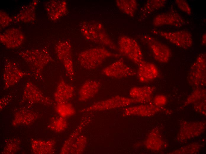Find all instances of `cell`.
Wrapping results in <instances>:
<instances>
[{"label":"cell","mask_w":206,"mask_h":154,"mask_svg":"<svg viewBox=\"0 0 206 154\" xmlns=\"http://www.w3.org/2000/svg\"><path fill=\"white\" fill-rule=\"evenodd\" d=\"M80 30L87 40L114 50H118V46L108 36L101 23L96 22H85L81 25Z\"/></svg>","instance_id":"6da1fadb"},{"label":"cell","mask_w":206,"mask_h":154,"mask_svg":"<svg viewBox=\"0 0 206 154\" xmlns=\"http://www.w3.org/2000/svg\"><path fill=\"white\" fill-rule=\"evenodd\" d=\"M118 54L110 51L103 47H96L80 52L78 60L81 65L86 70L95 69L101 66L107 59L118 57Z\"/></svg>","instance_id":"7a4b0ae2"},{"label":"cell","mask_w":206,"mask_h":154,"mask_svg":"<svg viewBox=\"0 0 206 154\" xmlns=\"http://www.w3.org/2000/svg\"><path fill=\"white\" fill-rule=\"evenodd\" d=\"M20 55L28 65L31 72L36 77H39L45 66L52 60L48 51L45 49L27 50Z\"/></svg>","instance_id":"3957f363"},{"label":"cell","mask_w":206,"mask_h":154,"mask_svg":"<svg viewBox=\"0 0 206 154\" xmlns=\"http://www.w3.org/2000/svg\"><path fill=\"white\" fill-rule=\"evenodd\" d=\"M206 58L205 53L199 54L191 65L187 76V81L194 89L206 85Z\"/></svg>","instance_id":"277c9868"},{"label":"cell","mask_w":206,"mask_h":154,"mask_svg":"<svg viewBox=\"0 0 206 154\" xmlns=\"http://www.w3.org/2000/svg\"><path fill=\"white\" fill-rule=\"evenodd\" d=\"M118 50L120 53L138 65L143 60V55L137 41L126 36L119 37Z\"/></svg>","instance_id":"5b68a950"},{"label":"cell","mask_w":206,"mask_h":154,"mask_svg":"<svg viewBox=\"0 0 206 154\" xmlns=\"http://www.w3.org/2000/svg\"><path fill=\"white\" fill-rule=\"evenodd\" d=\"M136 103H137V101L131 98L116 96L95 103L82 109L81 112H88L108 110L126 107Z\"/></svg>","instance_id":"8992f818"},{"label":"cell","mask_w":206,"mask_h":154,"mask_svg":"<svg viewBox=\"0 0 206 154\" xmlns=\"http://www.w3.org/2000/svg\"><path fill=\"white\" fill-rule=\"evenodd\" d=\"M151 32L160 36L173 44L183 49L189 48L193 44L192 36L187 31H165L153 30Z\"/></svg>","instance_id":"52a82bcc"},{"label":"cell","mask_w":206,"mask_h":154,"mask_svg":"<svg viewBox=\"0 0 206 154\" xmlns=\"http://www.w3.org/2000/svg\"><path fill=\"white\" fill-rule=\"evenodd\" d=\"M140 38L142 42L150 49L156 61L162 63L168 62L171 56V51L168 46L150 36L144 35Z\"/></svg>","instance_id":"ba28073f"},{"label":"cell","mask_w":206,"mask_h":154,"mask_svg":"<svg viewBox=\"0 0 206 154\" xmlns=\"http://www.w3.org/2000/svg\"><path fill=\"white\" fill-rule=\"evenodd\" d=\"M55 51L58 58L63 63L67 77L73 81L75 72L71 44L66 41L60 42L56 45Z\"/></svg>","instance_id":"9c48e42d"},{"label":"cell","mask_w":206,"mask_h":154,"mask_svg":"<svg viewBox=\"0 0 206 154\" xmlns=\"http://www.w3.org/2000/svg\"><path fill=\"white\" fill-rule=\"evenodd\" d=\"M102 73L105 76L117 79L134 76L136 72L127 65L122 59H120L103 68Z\"/></svg>","instance_id":"30bf717a"},{"label":"cell","mask_w":206,"mask_h":154,"mask_svg":"<svg viewBox=\"0 0 206 154\" xmlns=\"http://www.w3.org/2000/svg\"><path fill=\"white\" fill-rule=\"evenodd\" d=\"M27 74L21 70L15 62L6 60L2 74L5 88H9L15 85Z\"/></svg>","instance_id":"8fae6325"},{"label":"cell","mask_w":206,"mask_h":154,"mask_svg":"<svg viewBox=\"0 0 206 154\" xmlns=\"http://www.w3.org/2000/svg\"><path fill=\"white\" fill-rule=\"evenodd\" d=\"M23 100L29 105L41 103L46 105H51L52 100L45 96L39 89L30 82L25 84L23 94Z\"/></svg>","instance_id":"7c38bea8"},{"label":"cell","mask_w":206,"mask_h":154,"mask_svg":"<svg viewBox=\"0 0 206 154\" xmlns=\"http://www.w3.org/2000/svg\"><path fill=\"white\" fill-rule=\"evenodd\" d=\"M186 23L185 19L174 9L159 14L153 20V25L156 27L164 25L180 27Z\"/></svg>","instance_id":"4fadbf2b"},{"label":"cell","mask_w":206,"mask_h":154,"mask_svg":"<svg viewBox=\"0 0 206 154\" xmlns=\"http://www.w3.org/2000/svg\"><path fill=\"white\" fill-rule=\"evenodd\" d=\"M136 75L139 81L148 83L157 78L159 76V70L154 63L143 60L138 65Z\"/></svg>","instance_id":"5bb4252c"},{"label":"cell","mask_w":206,"mask_h":154,"mask_svg":"<svg viewBox=\"0 0 206 154\" xmlns=\"http://www.w3.org/2000/svg\"><path fill=\"white\" fill-rule=\"evenodd\" d=\"M1 42L7 48H15L22 43L24 36L19 30L10 28L6 31L0 36Z\"/></svg>","instance_id":"9a60e30c"},{"label":"cell","mask_w":206,"mask_h":154,"mask_svg":"<svg viewBox=\"0 0 206 154\" xmlns=\"http://www.w3.org/2000/svg\"><path fill=\"white\" fill-rule=\"evenodd\" d=\"M155 88L153 86H135L132 88L129 92L131 98L137 103L146 104L150 103Z\"/></svg>","instance_id":"2e32d148"},{"label":"cell","mask_w":206,"mask_h":154,"mask_svg":"<svg viewBox=\"0 0 206 154\" xmlns=\"http://www.w3.org/2000/svg\"><path fill=\"white\" fill-rule=\"evenodd\" d=\"M99 81L93 80L86 81L80 87L78 100L85 102L93 98L98 93L100 86Z\"/></svg>","instance_id":"e0dca14e"},{"label":"cell","mask_w":206,"mask_h":154,"mask_svg":"<svg viewBox=\"0 0 206 154\" xmlns=\"http://www.w3.org/2000/svg\"><path fill=\"white\" fill-rule=\"evenodd\" d=\"M205 127L202 122H186L181 126L178 139L184 141L198 136L203 132Z\"/></svg>","instance_id":"ac0fdd59"},{"label":"cell","mask_w":206,"mask_h":154,"mask_svg":"<svg viewBox=\"0 0 206 154\" xmlns=\"http://www.w3.org/2000/svg\"><path fill=\"white\" fill-rule=\"evenodd\" d=\"M163 110H165V109L163 107H157L153 103L150 102L128 107L125 109L124 113L127 115L151 116Z\"/></svg>","instance_id":"d6986e66"},{"label":"cell","mask_w":206,"mask_h":154,"mask_svg":"<svg viewBox=\"0 0 206 154\" xmlns=\"http://www.w3.org/2000/svg\"><path fill=\"white\" fill-rule=\"evenodd\" d=\"M74 88L63 79L59 81L54 94L55 101L57 103L68 102L73 96Z\"/></svg>","instance_id":"ffe728a7"},{"label":"cell","mask_w":206,"mask_h":154,"mask_svg":"<svg viewBox=\"0 0 206 154\" xmlns=\"http://www.w3.org/2000/svg\"><path fill=\"white\" fill-rule=\"evenodd\" d=\"M55 142L53 139H32L31 147L32 152L34 154H53L55 151Z\"/></svg>","instance_id":"44dd1931"},{"label":"cell","mask_w":206,"mask_h":154,"mask_svg":"<svg viewBox=\"0 0 206 154\" xmlns=\"http://www.w3.org/2000/svg\"><path fill=\"white\" fill-rule=\"evenodd\" d=\"M46 9L50 18L56 20L66 13L67 3L63 1H51L47 4Z\"/></svg>","instance_id":"7402d4cb"},{"label":"cell","mask_w":206,"mask_h":154,"mask_svg":"<svg viewBox=\"0 0 206 154\" xmlns=\"http://www.w3.org/2000/svg\"><path fill=\"white\" fill-rule=\"evenodd\" d=\"M37 115L34 112L26 109H22L15 113L12 121L13 126L28 125L37 119Z\"/></svg>","instance_id":"603a6c76"},{"label":"cell","mask_w":206,"mask_h":154,"mask_svg":"<svg viewBox=\"0 0 206 154\" xmlns=\"http://www.w3.org/2000/svg\"><path fill=\"white\" fill-rule=\"evenodd\" d=\"M116 4L119 9L130 17H133L138 8L135 0H117Z\"/></svg>","instance_id":"cb8c5ba5"},{"label":"cell","mask_w":206,"mask_h":154,"mask_svg":"<svg viewBox=\"0 0 206 154\" xmlns=\"http://www.w3.org/2000/svg\"><path fill=\"white\" fill-rule=\"evenodd\" d=\"M166 1L165 0H148L141 9V18H144L154 11L164 7Z\"/></svg>","instance_id":"d4e9b609"},{"label":"cell","mask_w":206,"mask_h":154,"mask_svg":"<svg viewBox=\"0 0 206 154\" xmlns=\"http://www.w3.org/2000/svg\"><path fill=\"white\" fill-rule=\"evenodd\" d=\"M55 108L59 116L65 118L72 116L75 113V108L68 102L57 103Z\"/></svg>","instance_id":"484cf974"},{"label":"cell","mask_w":206,"mask_h":154,"mask_svg":"<svg viewBox=\"0 0 206 154\" xmlns=\"http://www.w3.org/2000/svg\"><path fill=\"white\" fill-rule=\"evenodd\" d=\"M67 123L65 118L59 116L52 118L48 126L49 129L57 133L64 131L67 128Z\"/></svg>","instance_id":"4316f807"},{"label":"cell","mask_w":206,"mask_h":154,"mask_svg":"<svg viewBox=\"0 0 206 154\" xmlns=\"http://www.w3.org/2000/svg\"><path fill=\"white\" fill-rule=\"evenodd\" d=\"M206 90L202 87L194 89L193 92L187 99L183 107L190 104L194 103L202 99H205Z\"/></svg>","instance_id":"83f0119b"},{"label":"cell","mask_w":206,"mask_h":154,"mask_svg":"<svg viewBox=\"0 0 206 154\" xmlns=\"http://www.w3.org/2000/svg\"><path fill=\"white\" fill-rule=\"evenodd\" d=\"M82 126H80L77 129L72 133L70 136L65 141L61 150V154H69L73 144L78 137L81 132Z\"/></svg>","instance_id":"f1b7e54d"},{"label":"cell","mask_w":206,"mask_h":154,"mask_svg":"<svg viewBox=\"0 0 206 154\" xmlns=\"http://www.w3.org/2000/svg\"><path fill=\"white\" fill-rule=\"evenodd\" d=\"M87 139L83 136L78 137L71 147L69 153L80 154L84 150L86 144Z\"/></svg>","instance_id":"f546056e"},{"label":"cell","mask_w":206,"mask_h":154,"mask_svg":"<svg viewBox=\"0 0 206 154\" xmlns=\"http://www.w3.org/2000/svg\"><path fill=\"white\" fill-rule=\"evenodd\" d=\"M20 143V141L17 139H9L6 143L2 153L13 154L16 152L19 149Z\"/></svg>","instance_id":"4dcf8cb0"},{"label":"cell","mask_w":206,"mask_h":154,"mask_svg":"<svg viewBox=\"0 0 206 154\" xmlns=\"http://www.w3.org/2000/svg\"><path fill=\"white\" fill-rule=\"evenodd\" d=\"M175 2L180 10L188 15H191L192 13L191 8L186 0H176Z\"/></svg>","instance_id":"1f68e13d"},{"label":"cell","mask_w":206,"mask_h":154,"mask_svg":"<svg viewBox=\"0 0 206 154\" xmlns=\"http://www.w3.org/2000/svg\"><path fill=\"white\" fill-rule=\"evenodd\" d=\"M167 102V98L164 95H158L156 96L154 98L153 103L157 107H163L166 103Z\"/></svg>","instance_id":"d6a6232c"},{"label":"cell","mask_w":206,"mask_h":154,"mask_svg":"<svg viewBox=\"0 0 206 154\" xmlns=\"http://www.w3.org/2000/svg\"><path fill=\"white\" fill-rule=\"evenodd\" d=\"M195 110L200 113H205V99H202L194 104Z\"/></svg>","instance_id":"836d02e7"},{"label":"cell","mask_w":206,"mask_h":154,"mask_svg":"<svg viewBox=\"0 0 206 154\" xmlns=\"http://www.w3.org/2000/svg\"><path fill=\"white\" fill-rule=\"evenodd\" d=\"M1 20H4L1 22V25L3 27L7 26L9 25L12 20L5 13L1 12Z\"/></svg>","instance_id":"e575fe53"},{"label":"cell","mask_w":206,"mask_h":154,"mask_svg":"<svg viewBox=\"0 0 206 154\" xmlns=\"http://www.w3.org/2000/svg\"><path fill=\"white\" fill-rule=\"evenodd\" d=\"M10 98L8 96L2 98L0 100V109L1 110H2V108H4L7 104L8 103L9 101V100Z\"/></svg>","instance_id":"d590c367"},{"label":"cell","mask_w":206,"mask_h":154,"mask_svg":"<svg viewBox=\"0 0 206 154\" xmlns=\"http://www.w3.org/2000/svg\"><path fill=\"white\" fill-rule=\"evenodd\" d=\"M206 43V35L204 33L202 35L201 40V43L202 45H205Z\"/></svg>","instance_id":"8d00e7d4"}]
</instances>
